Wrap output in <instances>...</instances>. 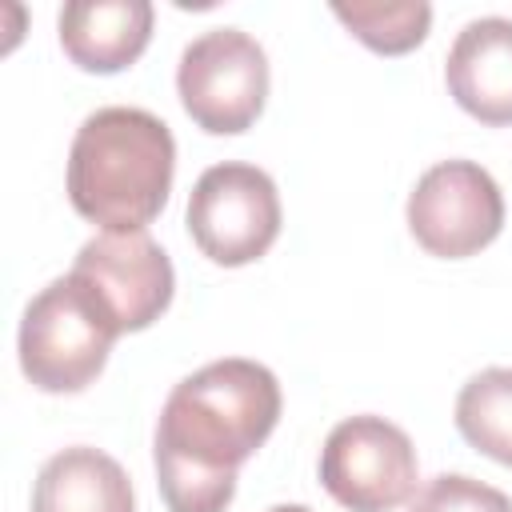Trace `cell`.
I'll return each instance as SVG.
<instances>
[{
  "label": "cell",
  "mask_w": 512,
  "mask_h": 512,
  "mask_svg": "<svg viewBox=\"0 0 512 512\" xmlns=\"http://www.w3.org/2000/svg\"><path fill=\"white\" fill-rule=\"evenodd\" d=\"M84 276L120 332H140L172 304L176 272L168 252L148 232H100L92 236L72 264Z\"/></svg>",
  "instance_id": "8"
},
{
  "label": "cell",
  "mask_w": 512,
  "mask_h": 512,
  "mask_svg": "<svg viewBox=\"0 0 512 512\" xmlns=\"http://www.w3.org/2000/svg\"><path fill=\"white\" fill-rule=\"evenodd\" d=\"M116 336L124 332L96 288L68 268L24 308L16 340L20 368L40 392H80L104 372Z\"/></svg>",
  "instance_id": "3"
},
{
  "label": "cell",
  "mask_w": 512,
  "mask_h": 512,
  "mask_svg": "<svg viewBox=\"0 0 512 512\" xmlns=\"http://www.w3.org/2000/svg\"><path fill=\"white\" fill-rule=\"evenodd\" d=\"M444 80L452 100L480 124H512V20H468L448 48Z\"/></svg>",
  "instance_id": "9"
},
{
  "label": "cell",
  "mask_w": 512,
  "mask_h": 512,
  "mask_svg": "<svg viewBox=\"0 0 512 512\" xmlns=\"http://www.w3.org/2000/svg\"><path fill=\"white\" fill-rule=\"evenodd\" d=\"M192 244L224 268L260 260L280 236V192L272 176L244 160H224L200 172L188 196Z\"/></svg>",
  "instance_id": "4"
},
{
  "label": "cell",
  "mask_w": 512,
  "mask_h": 512,
  "mask_svg": "<svg viewBox=\"0 0 512 512\" xmlns=\"http://www.w3.org/2000/svg\"><path fill=\"white\" fill-rule=\"evenodd\" d=\"M148 0H72L60 8V48L84 72H120L152 40Z\"/></svg>",
  "instance_id": "10"
},
{
  "label": "cell",
  "mask_w": 512,
  "mask_h": 512,
  "mask_svg": "<svg viewBox=\"0 0 512 512\" xmlns=\"http://www.w3.org/2000/svg\"><path fill=\"white\" fill-rule=\"evenodd\" d=\"M32 512H136V496L120 460L100 448L72 444L40 464Z\"/></svg>",
  "instance_id": "11"
},
{
  "label": "cell",
  "mask_w": 512,
  "mask_h": 512,
  "mask_svg": "<svg viewBox=\"0 0 512 512\" xmlns=\"http://www.w3.org/2000/svg\"><path fill=\"white\" fill-rule=\"evenodd\" d=\"M272 368L224 356L184 376L156 420V484L168 512H224L236 496V468L280 420Z\"/></svg>",
  "instance_id": "1"
},
{
  "label": "cell",
  "mask_w": 512,
  "mask_h": 512,
  "mask_svg": "<svg viewBox=\"0 0 512 512\" xmlns=\"http://www.w3.org/2000/svg\"><path fill=\"white\" fill-rule=\"evenodd\" d=\"M268 512H312V508H304V504H276V508H268Z\"/></svg>",
  "instance_id": "15"
},
{
  "label": "cell",
  "mask_w": 512,
  "mask_h": 512,
  "mask_svg": "<svg viewBox=\"0 0 512 512\" xmlns=\"http://www.w3.org/2000/svg\"><path fill=\"white\" fill-rule=\"evenodd\" d=\"M172 176L176 140L148 108H96L72 136L68 200L104 232H144L164 212Z\"/></svg>",
  "instance_id": "2"
},
{
  "label": "cell",
  "mask_w": 512,
  "mask_h": 512,
  "mask_svg": "<svg viewBox=\"0 0 512 512\" xmlns=\"http://www.w3.org/2000/svg\"><path fill=\"white\" fill-rule=\"evenodd\" d=\"M408 232L428 256L464 260L488 248L504 228V196L476 160H440L408 192Z\"/></svg>",
  "instance_id": "7"
},
{
  "label": "cell",
  "mask_w": 512,
  "mask_h": 512,
  "mask_svg": "<svg viewBox=\"0 0 512 512\" xmlns=\"http://www.w3.org/2000/svg\"><path fill=\"white\" fill-rule=\"evenodd\" d=\"M456 428L476 452L512 468V368H484L460 388Z\"/></svg>",
  "instance_id": "12"
},
{
  "label": "cell",
  "mask_w": 512,
  "mask_h": 512,
  "mask_svg": "<svg viewBox=\"0 0 512 512\" xmlns=\"http://www.w3.org/2000/svg\"><path fill=\"white\" fill-rule=\"evenodd\" d=\"M336 20L372 52L404 56L432 28V4L424 0H336Z\"/></svg>",
  "instance_id": "13"
},
{
  "label": "cell",
  "mask_w": 512,
  "mask_h": 512,
  "mask_svg": "<svg viewBox=\"0 0 512 512\" xmlns=\"http://www.w3.org/2000/svg\"><path fill=\"white\" fill-rule=\"evenodd\" d=\"M176 92L196 128L236 136L264 112L268 56L240 28H208L180 52Z\"/></svg>",
  "instance_id": "5"
},
{
  "label": "cell",
  "mask_w": 512,
  "mask_h": 512,
  "mask_svg": "<svg viewBox=\"0 0 512 512\" xmlns=\"http://www.w3.org/2000/svg\"><path fill=\"white\" fill-rule=\"evenodd\" d=\"M408 512H512V500L476 476L440 472L412 496Z\"/></svg>",
  "instance_id": "14"
},
{
  "label": "cell",
  "mask_w": 512,
  "mask_h": 512,
  "mask_svg": "<svg viewBox=\"0 0 512 512\" xmlns=\"http://www.w3.org/2000/svg\"><path fill=\"white\" fill-rule=\"evenodd\" d=\"M320 484L348 512H392L416 496V448L384 416H348L320 448Z\"/></svg>",
  "instance_id": "6"
}]
</instances>
